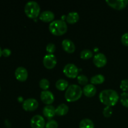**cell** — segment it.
I'll return each instance as SVG.
<instances>
[{"label": "cell", "instance_id": "6da1fadb", "mask_svg": "<svg viewBox=\"0 0 128 128\" xmlns=\"http://www.w3.org/2000/svg\"><path fill=\"white\" fill-rule=\"evenodd\" d=\"M99 98L100 101L106 106H114L119 101L118 93L113 90H105L101 91Z\"/></svg>", "mask_w": 128, "mask_h": 128}, {"label": "cell", "instance_id": "7a4b0ae2", "mask_svg": "<svg viewBox=\"0 0 128 128\" xmlns=\"http://www.w3.org/2000/svg\"><path fill=\"white\" fill-rule=\"evenodd\" d=\"M82 94V90L80 86L71 84L65 92L64 97L68 102H72L78 101Z\"/></svg>", "mask_w": 128, "mask_h": 128}, {"label": "cell", "instance_id": "3957f363", "mask_svg": "<svg viewBox=\"0 0 128 128\" xmlns=\"http://www.w3.org/2000/svg\"><path fill=\"white\" fill-rule=\"evenodd\" d=\"M50 31L55 36H61L66 32L68 26L66 22L62 20H54L49 26Z\"/></svg>", "mask_w": 128, "mask_h": 128}, {"label": "cell", "instance_id": "277c9868", "mask_svg": "<svg viewBox=\"0 0 128 128\" xmlns=\"http://www.w3.org/2000/svg\"><path fill=\"white\" fill-rule=\"evenodd\" d=\"M24 12L26 16L30 18H36L40 15V5L36 1H29L24 6Z\"/></svg>", "mask_w": 128, "mask_h": 128}, {"label": "cell", "instance_id": "5b68a950", "mask_svg": "<svg viewBox=\"0 0 128 128\" xmlns=\"http://www.w3.org/2000/svg\"><path fill=\"white\" fill-rule=\"evenodd\" d=\"M63 72L69 78H75L78 76L79 70L75 64L69 63L64 68Z\"/></svg>", "mask_w": 128, "mask_h": 128}, {"label": "cell", "instance_id": "8992f818", "mask_svg": "<svg viewBox=\"0 0 128 128\" xmlns=\"http://www.w3.org/2000/svg\"><path fill=\"white\" fill-rule=\"evenodd\" d=\"M39 103L36 99L29 98L24 100L22 103V108L26 111H34L38 108Z\"/></svg>", "mask_w": 128, "mask_h": 128}, {"label": "cell", "instance_id": "52a82bcc", "mask_svg": "<svg viewBox=\"0 0 128 128\" xmlns=\"http://www.w3.org/2000/svg\"><path fill=\"white\" fill-rule=\"evenodd\" d=\"M42 62H43L44 66L46 68L51 70L56 66L57 60H56V56L53 54H48L44 57Z\"/></svg>", "mask_w": 128, "mask_h": 128}, {"label": "cell", "instance_id": "ba28073f", "mask_svg": "<svg viewBox=\"0 0 128 128\" xmlns=\"http://www.w3.org/2000/svg\"><path fill=\"white\" fill-rule=\"evenodd\" d=\"M108 4L116 10H122L127 6L128 0H107Z\"/></svg>", "mask_w": 128, "mask_h": 128}, {"label": "cell", "instance_id": "9c48e42d", "mask_svg": "<svg viewBox=\"0 0 128 128\" xmlns=\"http://www.w3.org/2000/svg\"><path fill=\"white\" fill-rule=\"evenodd\" d=\"M30 124L32 128H44L46 126L44 119L40 115H35L31 118Z\"/></svg>", "mask_w": 128, "mask_h": 128}, {"label": "cell", "instance_id": "30bf717a", "mask_svg": "<svg viewBox=\"0 0 128 128\" xmlns=\"http://www.w3.org/2000/svg\"><path fill=\"white\" fill-rule=\"evenodd\" d=\"M40 98L42 102L47 105H51L54 101V94L50 91H42L41 92Z\"/></svg>", "mask_w": 128, "mask_h": 128}, {"label": "cell", "instance_id": "8fae6325", "mask_svg": "<svg viewBox=\"0 0 128 128\" xmlns=\"http://www.w3.org/2000/svg\"><path fill=\"white\" fill-rule=\"evenodd\" d=\"M93 63L98 68H102L107 63V58L102 53H98L94 56Z\"/></svg>", "mask_w": 128, "mask_h": 128}, {"label": "cell", "instance_id": "7c38bea8", "mask_svg": "<svg viewBox=\"0 0 128 128\" xmlns=\"http://www.w3.org/2000/svg\"><path fill=\"white\" fill-rule=\"evenodd\" d=\"M15 77L21 82H24L26 81L28 76V72L26 68L23 67H18L15 71Z\"/></svg>", "mask_w": 128, "mask_h": 128}, {"label": "cell", "instance_id": "4fadbf2b", "mask_svg": "<svg viewBox=\"0 0 128 128\" xmlns=\"http://www.w3.org/2000/svg\"><path fill=\"white\" fill-rule=\"evenodd\" d=\"M62 46L63 50L68 53H73L76 49L74 44L69 39H65L62 41Z\"/></svg>", "mask_w": 128, "mask_h": 128}, {"label": "cell", "instance_id": "5bb4252c", "mask_svg": "<svg viewBox=\"0 0 128 128\" xmlns=\"http://www.w3.org/2000/svg\"><path fill=\"white\" fill-rule=\"evenodd\" d=\"M42 113L46 118L50 120L56 115V109L52 105H46L44 108Z\"/></svg>", "mask_w": 128, "mask_h": 128}, {"label": "cell", "instance_id": "9a60e30c", "mask_svg": "<svg viewBox=\"0 0 128 128\" xmlns=\"http://www.w3.org/2000/svg\"><path fill=\"white\" fill-rule=\"evenodd\" d=\"M40 19L45 22H52L54 19V14L51 11H44L40 14Z\"/></svg>", "mask_w": 128, "mask_h": 128}, {"label": "cell", "instance_id": "2e32d148", "mask_svg": "<svg viewBox=\"0 0 128 128\" xmlns=\"http://www.w3.org/2000/svg\"><path fill=\"white\" fill-rule=\"evenodd\" d=\"M82 93H84L86 97H93L96 93V87L92 84L86 85L82 90Z\"/></svg>", "mask_w": 128, "mask_h": 128}, {"label": "cell", "instance_id": "e0dca14e", "mask_svg": "<svg viewBox=\"0 0 128 128\" xmlns=\"http://www.w3.org/2000/svg\"><path fill=\"white\" fill-rule=\"evenodd\" d=\"M69 111V107L65 104H61L56 108V114L62 116L67 114Z\"/></svg>", "mask_w": 128, "mask_h": 128}, {"label": "cell", "instance_id": "ac0fdd59", "mask_svg": "<svg viewBox=\"0 0 128 128\" xmlns=\"http://www.w3.org/2000/svg\"><path fill=\"white\" fill-rule=\"evenodd\" d=\"M80 20V15L77 12H71L66 16V21L69 24H74Z\"/></svg>", "mask_w": 128, "mask_h": 128}, {"label": "cell", "instance_id": "d6986e66", "mask_svg": "<svg viewBox=\"0 0 128 128\" xmlns=\"http://www.w3.org/2000/svg\"><path fill=\"white\" fill-rule=\"evenodd\" d=\"M69 84L66 80H63V79H60L58 80L56 82V88L60 91H64L66 89L69 87Z\"/></svg>", "mask_w": 128, "mask_h": 128}, {"label": "cell", "instance_id": "ffe728a7", "mask_svg": "<svg viewBox=\"0 0 128 128\" xmlns=\"http://www.w3.org/2000/svg\"><path fill=\"white\" fill-rule=\"evenodd\" d=\"M105 78L102 74H96L95 76H92L91 78V84H100L104 82Z\"/></svg>", "mask_w": 128, "mask_h": 128}, {"label": "cell", "instance_id": "44dd1931", "mask_svg": "<svg viewBox=\"0 0 128 128\" xmlns=\"http://www.w3.org/2000/svg\"><path fill=\"white\" fill-rule=\"evenodd\" d=\"M80 128H94V124L90 119H83L80 122Z\"/></svg>", "mask_w": 128, "mask_h": 128}, {"label": "cell", "instance_id": "7402d4cb", "mask_svg": "<svg viewBox=\"0 0 128 128\" xmlns=\"http://www.w3.org/2000/svg\"><path fill=\"white\" fill-rule=\"evenodd\" d=\"M93 56V52L90 50H84L80 53V57L81 59L84 60H89Z\"/></svg>", "mask_w": 128, "mask_h": 128}, {"label": "cell", "instance_id": "603a6c76", "mask_svg": "<svg viewBox=\"0 0 128 128\" xmlns=\"http://www.w3.org/2000/svg\"><path fill=\"white\" fill-rule=\"evenodd\" d=\"M120 101L122 105L128 108V92H123L120 96Z\"/></svg>", "mask_w": 128, "mask_h": 128}, {"label": "cell", "instance_id": "cb8c5ba5", "mask_svg": "<svg viewBox=\"0 0 128 128\" xmlns=\"http://www.w3.org/2000/svg\"><path fill=\"white\" fill-rule=\"evenodd\" d=\"M39 85H40V87L41 88L42 90H43L44 91H46L47 90H48V88H50V81L46 78H43L41 80H40V83H39Z\"/></svg>", "mask_w": 128, "mask_h": 128}, {"label": "cell", "instance_id": "d4e9b609", "mask_svg": "<svg viewBox=\"0 0 128 128\" xmlns=\"http://www.w3.org/2000/svg\"><path fill=\"white\" fill-rule=\"evenodd\" d=\"M78 81L81 85H87L88 82V78L87 76H86L84 74L79 75L78 76Z\"/></svg>", "mask_w": 128, "mask_h": 128}, {"label": "cell", "instance_id": "484cf974", "mask_svg": "<svg viewBox=\"0 0 128 128\" xmlns=\"http://www.w3.org/2000/svg\"><path fill=\"white\" fill-rule=\"evenodd\" d=\"M45 127L46 128H58V124L55 120H50L46 124Z\"/></svg>", "mask_w": 128, "mask_h": 128}, {"label": "cell", "instance_id": "4316f807", "mask_svg": "<svg viewBox=\"0 0 128 128\" xmlns=\"http://www.w3.org/2000/svg\"><path fill=\"white\" fill-rule=\"evenodd\" d=\"M112 114V110L111 107L106 106L103 110V115L106 118L111 117Z\"/></svg>", "mask_w": 128, "mask_h": 128}, {"label": "cell", "instance_id": "83f0119b", "mask_svg": "<svg viewBox=\"0 0 128 128\" xmlns=\"http://www.w3.org/2000/svg\"><path fill=\"white\" fill-rule=\"evenodd\" d=\"M120 88L124 92L128 91V80H123L121 81V84H120Z\"/></svg>", "mask_w": 128, "mask_h": 128}, {"label": "cell", "instance_id": "f1b7e54d", "mask_svg": "<svg viewBox=\"0 0 128 128\" xmlns=\"http://www.w3.org/2000/svg\"><path fill=\"white\" fill-rule=\"evenodd\" d=\"M46 51L49 54H52L56 51V46L53 43H49L46 46Z\"/></svg>", "mask_w": 128, "mask_h": 128}, {"label": "cell", "instance_id": "f546056e", "mask_svg": "<svg viewBox=\"0 0 128 128\" xmlns=\"http://www.w3.org/2000/svg\"><path fill=\"white\" fill-rule=\"evenodd\" d=\"M121 42L125 46H128V32L123 34L121 37Z\"/></svg>", "mask_w": 128, "mask_h": 128}, {"label": "cell", "instance_id": "4dcf8cb0", "mask_svg": "<svg viewBox=\"0 0 128 128\" xmlns=\"http://www.w3.org/2000/svg\"><path fill=\"white\" fill-rule=\"evenodd\" d=\"M11 51L10 49H4L2 51V55L4 57H9V56L11 55Z\"/></svg>", "mask_w": 128, "mask_h": 128}, {"label": "cell", "instance_id": "1f68e13d", "mask_svg": "<svg viewBox=\"0 0 128 128\" xmlns=\"http://www.w3.org/2000/svg\"><path fill=\"white\" fill-rule=\"evenodd\" d=\"M2 50H1V47H0V57L2 56Z\"/></svg>", "mask_w": 128, "mask_h": 128}, {"label": "cell", "instance_id": "d6a6232c", "mask_svg": "<svg viewBox=\"0 0 128 128\" xmlns=\"http://www.w3.org/2000/svg\"><path fill=\"white\" fill-rule=\"evenodd\" d=\"M0 91H1V88H0Z\"/></svg>", "mask_w": 128, "mask_h": 128}]
</instances>
